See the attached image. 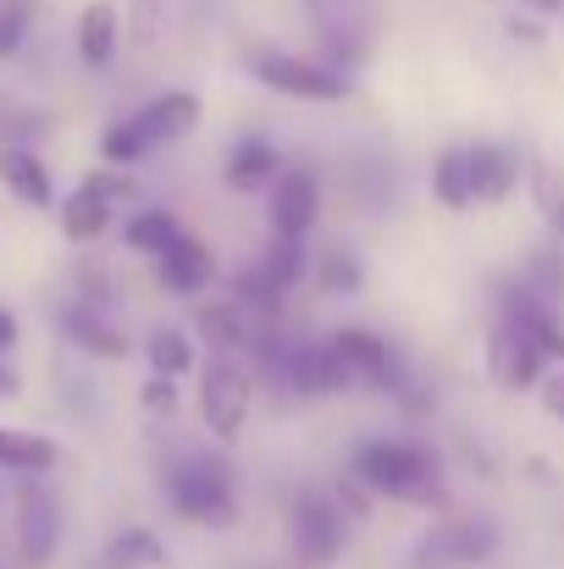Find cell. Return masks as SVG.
<instances>
[{
    "label": "cell",
    "instance_id": "obj_1",
    "mask_svg": "<svg viewBox=\"0 0 564 569\" xmlns=\"http://www.w3.org/2000/svg\"><path fill=\"white\" fill-rule=\"evenodd\" d=\"M349 476L372 487L376 503L387 498L404 509H443V459L415 437H366L349 453Z\"/></svg>",
    "mask_w": 564,
    "mask_h": 569
},
{
    "label": "cell",
    "instance_id": "obj_2",
    "mask_svg": "<svg viewBox=\"0 0 564 569\" xmlns=\"http://www.w3.org/2000/svg\"><path fill=\"white\" fill-rule=\"evenodd\" d=\"M161 498L184 526H205V531H227L238 526V481L232 465L216 459L210 448H184L167 459L161 470Z\"/></svg>",
    "mask_w": 564,
    "mask_h": 569
},
{
    "label": "cell",
    "instance_id": "obj_3",
    "mask_svg": "<svg viewBox=\"0 0 564 569\" xmlns=\"http://www.w3.org/2000/svg\"><path fill=\"white\" fill-rule=\"evenodd\" d=\"M244 72L283 94V100H310V106H338L355 94V78L333 61H316V56H294V50H244Z\"/></svg>",
    "mask_w": 564,
    "mask_h": 569
},
{
    "label": "cell",
    "instance_id": "obj_4",
    "mask_svg": "<svg viewBox=\"0 0 564 569\" xmlns=\"http://www.w3.org/2000/svg\"><path fill=\"white\" fill-rule=\"evenodd\" d=\"M255 371L249 360H232V355H210L199 366V387H194V409H199V426L227 448L244 437L249 415H255Z\"/></svg>",
    "mask_w": 564,
    "mask_h": 569
},
{
    "label": "cell",
    "instance_id": "obj_5",
    "mask_svg": "<svg viewBox=\"0 0 564 569\" xmlns=\"http://www.w3.org/2000/svg\"><path fill=\"white\" fill-rule=\"evenodd\" d=\"M327 349L344 366V377L355 381V392H382V398H404V403L415 398V381H409L398 349L382 332H372V327H338V332H327Z\"/></svg>",
    "mask_w": 564,
    "mask_h": 569
},
{
    "label": "cell",
    "instance_id": "obj_6",
    "mask_svg": "<svg viewBox=\"0 0 564 569\" xmlns=\"http://www.w3.org/2000/svg\"><path fill=\"white\" fill-rule=\"evenodd\" d=\"M283 531H288V559L299 569H333L349 542V520L333 503V492H299L283 515Z\"/></svg>",
    "mask_w": 564,
    "mask_h": 569
},
{
    "label": "cell",
    "instance_id": "obj_7",
    "mask_svg": "<svg viewBox=\"0 0 564 569\" xmlns=\"http://www.w3.org/2000/svg\"><path fill=\"white\" fill-rule=\"evenodd\" d=\"M504 548L498 526L487 515H443L426 526V537L415 542V569H482L493 565V553Z\"/></svg>",
    "mask_w": 564,
    "mask_h": 569
},
{
    "label": "cell",
    "instance_id": "obj_8",
    "mask_svg": "<svg viewBox=\"0 0 564 569\" xmlns=\"http://www.w3.org/2000/svg\"><path fill=\"white\" fill-rule=\"evenodd\" d=\"M122 199H128V167L89 172L78 189L67 193V204H61V238H67V243H95V238H106Z\"/></svg>",
    "mask_w": 564,
    "mask_h": 569
},
{
    "label": "cell",
    "instance_id": "obj_9",
    "mask_svg": "<svg viewBox=\"0 0 564 569\" xmlns=\"http://www.w3.org/2000/svg\"><path fill=\"white\" fill-rule=\"evenodd\" d=\"M11 526H17V553H22L28 569H44L56 559V548H61V503H56V492L39 476H22Z\"/></svg>",
    "mask_w": 564,
    "mask_h": 569
},
{
    "label": "cell",
    "instance_id": "obj_10",
    "mask_svg": "<svg viewBox=\"0 0 564 569\" xmlns=\"http://www.w3.org/2000/svg\"><path fill=\"white\" fill-rule=\"evenodd\" d=\"M482 355H487V377L498 381L504 392H537V381L548 377V355L515 321H504V316H493Z\"/></svg>",
    "mask_w": 564,
    "mask_h": 569
},
{
    "label": "cell",
    "instance_id": "obj_11",
    "mask_svg": "<svg viewBox=\"0 0 564 569\" xmlns=\"http://www.w3.org/2000/svg\"><path fill=\"white\" fill-rule=\"evenodd\" d=\"M266 216H271V232L310 238L321 221V178L310 167H283L277 183L266 189Z\"/></svg>",
    "mask_w": 564,
    "mask_h": 569
},
{
    "label": "cell",
    "instance_id": "obj_12",
    "mask_svg": "<svg viewBox=\"0 0 564 569\" xmlns=\"http://www.w3.org/2000/svg\"><path fill=\"white\" fill-rule=\"evenodd\" d=\"M255 327H260V316H255L249 305H238L232 293H227V299H205V305L194 310V343L210 349V355L244 360L249 343H255Z\"/></svg>",
    "mask_w": 564,
    "mask_h": 569
},
{
    "label": "cell",
    "instance_id": "obj_13",
    "mask_svg": "<svg viewBox=\"0 0 564 569\" xmlns=\"http://www.w3.org/2000/svg\"><path fill=\"white\" fill-rule=\"evenodd\" d=\"M61 332H67V343H72L78 355H95V360H128V355H133V343H128V332L117 327V316H111L106 305H89V299H72V305L61 310Z\"/></svg>",
    "mask_w": 564,
    "mask_h": 569
},
{
    "label": "cell",
    "instance_id": "obj_14",
    "mask_svg": "<svg viewBox=\"0 0 564 569\" xmlns=\"http://www.w3.org/2000/svg\"><path fill=\"white\" fill-rule=\"evenodd\" d=\"M156 277H161V288H167V293H178V299H199V293L216 282V254H210V243H205V238L178 232V238L156 254Z\"/></svg>",
    "mask_w": 564,
    "mask_h": 569
},
{
    "label": "cell",
    "instance_id": "obj_15",
    "mask_svg": "<svg viewBox=\"0 0 564 569\" xmlns=\"http://www.w3.org/2000/svg\"><path fill=\"white\" fill-rule=\"evenodd\" d=\"M133 122H139V133H145V144L150 150H167V144H184L188 133L199 128V94H188V89H167V94H156V100H145L139 111H128Z\"/></svg>",
    "mask_w": 564,
    "mask_h": 569
},
{
    "label": "cell",
    "instance_id": "obj_16",
    "mask_svg": "<svg viewBox=\"0 0 564 569\" xmlns=\"http://www.w3.org/2000/svg\"><path fill=\"white\" fill-rule=\"evenodd\" d=\"M465 161H471V193H476V204H504L515 183H521V150L515 144H493V139H482V144H465Z\"/></svg>",
    "mask_w": 564,
    "mask_h": 569
},
{
    "label": "cell",
    "instance_id": "obj_17",
    "mask_svg": "<svg viewBox=\"0 0 564 569\" xmlns=\"http://www.w3.org/2000/svg\"><path fill=\"white\" fill-rule=\"evenodd\" d=\"M283 172V156L271 150V139H255L244 133L232 150H227V167H221V183L232 193H266Z\"/></svg>",
    "mask_w": 564,
    "mask_h": 569
},
{
    "label": "cell",
    "instance_id": "obj_18",
    "mask_svg": "<svg viewBox=\"0 0 564 569\" xmlns=\"http://www.w3.org/2000/svg\"><path fill=\"white\" fill-rule=\"evenodd\" d=\"M117 44H122V11L111 0H89L78 11V61L89 72H100L117 61Z\"/></svg>",
    "mask_w": 564,
    "mask_h": 569
},
{
    "label": "cell",
    "instance_id": "obj_19",
    "mask_svg": "<svg viewBox=\"0 0 564 569\" xmlns=\"http://www.w3.org/2000/svg\"><path fill=\"white\" fill-rule=\"evenodd\" d=\"M0 183L11 189V199L33 204V210H50L56 189H50V167L28 150V144H0Z\"/></svg>",
    "mask_w": 564,
    "mask_h": 569
},
{
    "label": "cell",
    "instance_id": "obj_20",
    "mask_svg": "<svg viewBox=\"0 0 564 569\" xmlns=\"http://www.w3.org/2000/svg\"><path fill=\"white\" fill-rule=\"evenodd\" d=\"M61 459V448L39 431H17V426H0V470L6 476H50Z\"/></svg>",
    "mask_w": 564,
    "mask_h": 569
},
{
    "label": "cell",
    "instance_id": "obj_21",
    "mask_svg": "<svg viewBox=\"0 0 564 569\" xmlns=\"http://www.w3.org/2000/svg\"><path fill=\"white\" fill-rule=\"evenodd\" d=\"M310 260H316V254H310V238H283V232H271V243L255 254V266H260L283 293H294V288L310 277Z\"/></svg>",
    "mask_w": 564,
    "mask_h": 569
},
{
    "label": "cell",
    "instance_id": "obj_22",
    "mask_svg": "<svg viewBox=\"0 0 564 569\" xmlns=\"http://www.w3.org/2000/svg\"><path fill=\"white\" fill-rule=\"evenodd\" d=\"M310 282H316L327 299H355V293L366 288V266H360L355 249L333 243V249H321V254L310 260Z\"/></svg>",
    "mask_w": 564,
    "mask_h": 569
},
{
    "label": "cell",
    "instance_id": "obj_23",
    "mask_svg": "<svg viewBox=\"0 0 564 569\" xmlns=\"http://www.w3.org/2000/svg\"><path fill=\"white\" fill-rule=\"evenodd\" d=\"M432 199H437L443 210H454V216H465V210L476 204V193H471V161H465V144L437 150V161H432Z\"/></svg>",
    "mask_w": 564,
    "mask_h": 569
},
{
    "label": "cell",
    "instance_id": "obj_24",
    "mask_svg": "<svg viewBox=\"0 0 564 569\" xmlns=\"http://www.w3.org/2000/svg\"><path fill=\"white\" fill-rule=\"evenodd\" d=\"M145 360H150L156 377L184 381L188 371L199 366V343H194V332H184V327H156V332L145 338Z\"/></svg>",
    "mask_w": 564,
    "mask_h": 569
},
{
    "label": "cell",
    "instance_id": "obj_25",
    "mask_svg": "<svg viewBox=\"0 0 564 569\" xmlns=\"http://www.w3.org/2000/svg\"><path fill=\"white\" fill-rule=\"evenodd\" d=\"M106 565L111 569H167V542L150 526H122L106 542Z\"/></svg>",
    "mask_w": 564,
    "mask_h": 569
},
{
    "label": "cell",
    "instance_id": "obj_26",
    "mask_svg": "<svg viewBox=\"0 0 564 569\" xmlns=\"http://www.w3.org/2000/svg\"><path fill=\"white\" fill-rule=\"evenodd\" d=\"M178 232H184V227H178V216H172L167 204H150V210H139V216L122 227V243H128L133 254H150V260H156Z\"/></svg>",
    "mask_w": 564,
    "mask_h": 569
},
{
    "label": "cell",
    "instance_id": "obj_27",
    "mask_svg": "<svg viewBox=\"0 0 564 569\" xmlns=\"http://www.w3.org/2000/svg\"><path fill=\"white\" fill-rule=\"evenodd\" d=\"M526 189H532V204L537 216L548 221V238L564 249V183L548 161H526Z\"/></svg>",
    "mask_w": 564,
    "mask_h": 569
},
{
    "label": "cell",
    "instance_id": "obj_28",
    "mask_svg": "<svg viewBox=\"0 0 564 569\" xmlns=\"http://www.w3.org/2000/svg\"><path fill=\"white\" fill-rule=\"evenodd\" d=\"M515 277H521V282H526V288H532L537 299H548V305H564V249L554 243V238H548L543 249H532V254H526V266H521Z\"/></svg>",
    "mask_w": 564,
    "mask_h": 569
},
{
    "label": "cell",
    "instance_id": "obj_29",
    "mask_svg": "<svg viewBox=\"0 0 564 569\" xmlns=\"http://www.w3.org/2000/svg\"><path fill=\"white\" fill-rule=\"evenodd\" d=\"M145 156H156V150L145 144V133H139L133 117H117V122L100 133V161H106V167H139Z\"/></svg>",
    "mask_w": 564,
    "mask_h": 569
},
{
    "label": "cell",
    "instance_id": "obj_30",
    "mask_svg": "<svg viewBox=\"0 0 564 569\" xmlns=\"http://www.w3.org/2000/svg\"><path fill=\"white\" fill-rule=\"evenodd\" d=\"M161 28H167V0H128L122 6V33L133 50H150L161 39Z\"/></svg>",
    "mask_w": 564,
    "mask_h": 569
},
{
    "label": "cell",
    "instance_id": "obj_31",
    "mask_svg": "<svg viewBox=\"0 0 564 569\" xmlns=\"http://www.w3.org/2000/svg\"><path fill=\"white\" fill-rule=\"evenodd\" d=\"M33 28V0H0V61H11L28 44Z\"/></svg>",
    "mask_w": 564,
    "mask_h": 569
},
{
    "label": "cell",
    "instance_id": "obj_32",
    "mask_svg": "<svg viewBox=\"0 0 564 569\" xmlns=\"http://www.w3.org/2000/svg\"><path fill=\"white\" fill-rule=\"evenodd\" d=\"M333 503L344 509V520L349 526H360V520H372L376 509V492L360 481V476H338V487H333Z\"/></svg>",
    "mask_w": 564,
    "mask_h": 569
},
{
    "label": "cell",
    "instance_id": "obj_33",
    "mask_svg": "<svg viewBox=\"0 0 564 569\" xmlns=\"http://www.w3.org/2000/svg\"><path fill=\"white\" fill-rule=\"evenodd\" d=\"M139 403H145V415H156V420H172L178 415V377H156L139 387Z\"/></svg>",
    "mask_w": 564,
    "mask_h": 569
},
{
    "label": "cell",
    "instance_id": "obj_34",
    "mask_svg": "<svg viewBox=\"0 0 564 569\" xmlns=\"http://www.w3.org/2000/svg\"><path fill=\"white\" fill-rule=\"evenodd\" d=\"M310 6V17H316V28L333 39V33H360L349 17H355V0H305Z\"/></svg>",
    "mask_w": 564,
    "mask_h": 569
},
{
    "label": "cell",
    "instance_id": "obj_35",
    "mask_svg": "<svg viewBox=\"0 0 564 569\" xmlns=\"http://www.w3.org/2000/svg\"><path fill=\"white\" fill-rule=\"evenodd\" d=\"M537 403H543V409H548L554 420H564V366L537 381Z\"/></svg>",
    "mask_w": 564,
    "mask_h": 569
},
{
    "label": "cell",
    "instance_id": "obj_36",
    "mask_svg": "<svg viewBox=\"0 0 564 569\" xmlns=\"http://www.w3.org/2000/svg\"><path fill=\"white\" fill-rule=\"evenodd\" d=\"M509 39H515V44H543L548 33H543L537 17H509Z\"/></svg>",
    "mask_w": 564,
    "mask_h": 569
},
{
    "label": "cell",
    "instance_id": "obj_37",
    "mask_svg": "<svg viewBox=\"0 0 564 569\" xmlns=\"http://www.w3.org/2000/svg\"><path fill=\"white\" fill-rule=\"evenodd\" d=\"M11 349H17V316H11V310L0 305V360H6Z\"/></svg>",
    "mask_w": 564,
    "mask_h": 569
},
{
    "label": "cell",
    "instance_id": "obj_38",
    "mask_svg": "<svg viewBox=\"0 0 564 569\" xmlns=\"http://www.w3.org/2000/svg\"><path fill=\"white\" fill-rule=\"evenodd\" d=\"M526 11H537V17H564V0H521Z\"/></svg>",
    "mask_w": 564,
    "mask_h": 569
},
{
    "label": "cell",
    "instance_id": "obj_39",
    "mask_svg": "<svg viewBox=\"0 0 564 569\" xmlns=\"http://www.w3.org/2000/svg\"><path fill=\"white\" fill-rule=\"evenodd\" d=\"M11 392H17V371L0 360V398H11Z\"/></svg>",
    "mask_w": 564,
    "mask_h": 569
}]
</instances>
